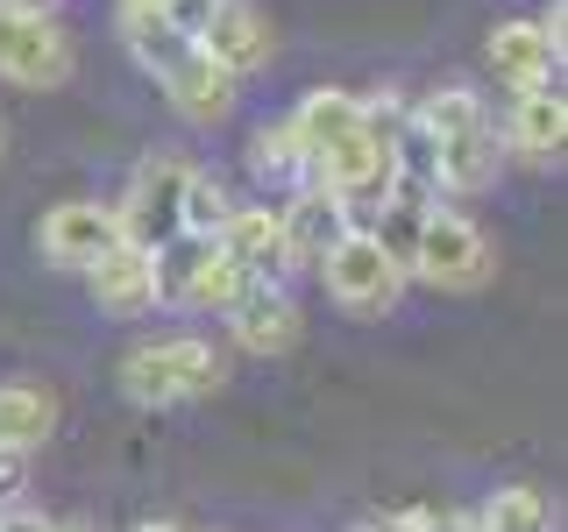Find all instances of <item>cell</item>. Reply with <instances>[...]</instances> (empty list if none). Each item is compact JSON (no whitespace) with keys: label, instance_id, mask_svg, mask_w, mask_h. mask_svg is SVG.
Here are the masks:
<instances>
[{"label":"cell","instance_id":"8fae6325","mask_svg":"<svg viewBox=\"0 0 568 532\" xmlns=\"http://www.w3.org/2000/svg\"><path fill=\"white\" fill-rule=\"evenodd\" d=\"M505 156H519V164H561V150H568V100H561V85L547 79V85H526V93H511V114H505Z\"/></svg>","mask_w":568,"mask_h":532},{"label":"cell","instance_id":"d6986e66","mask_svg":"<svg viewBox=\"0 0 568 532\" xmlns=\"http://www.w3.org/2000/svg\"><path fill=\"white\" fill-rule=\"evenodd\" d=\"M248 284H256V277H242V263H227L221 242H213V256H206L200 270H192V284H185V306H192V313H227V306L248 291Z\"/></svg>","mask_w":568,"mask_h":532},{"label":"cell","instance_id":"7a4b0ae2","mask_svg":"<svg viewBox=\"0 0 568 532\" xmlns=\"http://www.w3.org/2000/svg\"><path fill=\"white\" fill-rule=\"evenodd\" d=\"M121 398L135 412H178V405H200L227 383V355L200 341V334H171V341H135L114 369Z\"/></svg>","mask_w":568,"mask_h":532},{"label":"cell","instance_id":"6da1fadb","mask_svg":"<svg viewBox=\"0 0 568 532\" xmlns=\"http://www.w3.org/2000/svg\"><path fill=\"white\" fill-rule=\"evenodd\" d=\"M413 121L434 142V185L455 200H484L505 177V135L490 121V100L476 85H440L413 106Z\"/></svg>","mask_w":568,"mask_h":532},{"label":"cell","instance_id":"52a82bcc","mask_svg":"<svg viewBox=\"0 0 568 532\" xmlns=\"http://www.w3.org/2000/svg\"><path fill=\"white\" fill-rule=\"evenodd\" d=\"M156 85H164V100H171V114L178 121H192V129H221L227 114H235V100H242V79L227 71L221 58H206L200 50V35H192L178 58L156 71Z\"/></svg>","mask_w":568,"mask_h":532},{"label":"cell","instance_id":"277c9868","mask_svg":"<svg viewBox=\"0 0 568 532\" xmlns=\"http://www.w3.org/2000/svg\"><path fill=\"white\" fill-rule=\"evenodd\" d=\"M79 71V43L50 8H8L0 0V85L22 93H58Z\"/></svg>","mask_w":568,"mask_h":532},{"label":"cell","instance_id":"603a6c76","mask_svg":"<svg viewBox=\"0 0 568 532\" xmlns=\"http://www.w3.org/2000/svg\"><path fill=\"white\" fill-rule=\"evenodd\" d=\"M0 532H58V519H36V511L8 504V511H0Z\"/></svg>","mask_w":568,"mask_h":532},{"label":"cell","instance_id":"ac0fdd59","mask_svg":"<svg viewBox=\"0 0 568 532\" xmlns=\"http://www.w3.org/2000/svg\"><path fill=\"white\" fill-rule=\"evenodd\" d=\"M476 532H555V511H547L540 490L511 483V490H497L490 504L476 511Z\"/></svg>","mask_w":568,"mask_h":532},{"label":"cell","instance_id":"2e32d148","mask_svg":"<svg viewBox=\"0 0 568 532\" xmlns=\"http://www.w3.org/2000/svg\"><path fill=\"white\" fill-rule=\"evenodd\" d=\"M242 171H248V185H263V192L306 185V150H298V135H292V114H277V121H263V129H248Z\"/></svg>","mask_w":568,"mask_h":532},{"label":"cell","instance_id":"9a60e30c","mask_svg":"<svg viewBox=\"0 0 568 532\" xmlns=\"http://www.w3.org/2000/svg\"><path fill=\"white\" fill-rule=\"evenodd\" d=\"M484 64H490V79L505 85V93H526V85H547L561 71V58H555V43L540 35V22H497L490 29V43H484Z\"/></svg>","mask_w":568,"mask_h":532},{"label":"cell","instance_id":"30bf717a","mask_svg":"<svg viewBox=\"0 0 568 532\" xmlns=\"http://www.w3.org/2000/svg\"><path fill=\"white\" fill-rule=\"evenodd\" d=\"M200 50L221 58L235 79H256V71L277 58V29H271V14H263L256 0H213L206 22H200Z\"/></svg>","mask_w":568,"mask_h":532},{"label":"cell","instance_id":"d4e9b609","mask_svg":"<svg viewBox=\"0 0 568 532\" xmlns=\"http://www.w3.org/2000/svg\"><path fill=\"white\" fill-rule=\"evenodd\" d=\"M135 532H185V525H171V519H150V525H135Z\"/></svg>","mask_w":568,"mask_h":532},{"label":"cell","instance_id":"5b68a950","mask_svg":"<svg viewBox=\"0 0 568 532\" xmlns=\"http://www.w3.org/2000/svg\"><path fill=\"white\" fill-rule=\"evenodd\" d=\"M313 270H320L327 298H334L348 319H384V313L405 298V270L384 256V242L369 235V227H348V235L334 242L327 256L313 263Z\"/></svg>","mask_w":568,"mask_h":532},{"label":"cell","instance_id":"7c38bea8","mask_svg":"<svg viewBox=\"0 0 568 532\" xmlns=\"http://www.w3.org/2000/svg\"><path fill=\"white\" fill-rule=\"evenodd\" d=\"M213 242H221V256L242 263V277H256V284H284L298 270L292 248H284L277 206H227V221L213 227Z\"/></svg>","mask_w":568,"mask_h":532},{"label":"cell","instance_id":"cb8c5ba5","mask_svg":"<svg viewBox=\"0 0 568 532\" xmlns=\"http://www.w3.org/2000/svg\"><path fill=\"white\" fill-rule=\"evenodd\" d=\"M355 532H405V511H390V519H384V511H377V519H363V525H355Z\"/></svg>","mask_w":568,"mask_h":532},{"label":"cell","instance_id":"8992f818","mask_svg":"<svg viewBox=\"0 0 568 532\" xmlns=\"http://www.w3.org/2000/svg\"><path fill=\"white\" fill-rule=\"evenodd\" d=\"M185 177H192V156H171V150H156V156H142V164L129 171V192H121V206H114V221H121V242H135V248H156L164 235H178V206H185Z\"/></svg>","mask_w":568,"mask_h":532},{"label":"cell","instance_id":"4fadbf2b","mask_svg":"<svg viewBox=\"0 0 568 532\" xmlns=\"http://www.w3.org/2000/svg\"><path fill=\"white\" fill-rule=\"evenodd\" d=\"M85 291H93V306L106 319H142V313H156V263H150V248H135V242H114L106 256L85 263Z\"/></svg>","mask_w":568,"mask_h":532},{"label":"cell","instance_id":"484cf974","mask_svg":"<svg viewBox=\"0 0 568 532\" xmlns=\"http://www.w3.org/2000/svg\"><path fill=\"white\" fill-rule=\"evenodd\" d=\"M0 150H8V121H0Z\"/></svg>","mask_w":568,"mask_h":532},{"label":"cell","instance_id":"7402d4cb","mask_svg":"<svg viewBox=\"0 0 568 532\" xmlns=\"http://www.w3.org/2000/svg\"><path fill=\"white\" fill-rule=\"evenodd\" d=\"M532 22H540V35L555 43V58H561V50H568V8H561V0H547V8L532 14Z\"/></svg>","mask_w":568,"mask_h":532},{"label":"cell","instance_id":"44dd1931","mask_svg":"<svg viewBox=\"0 0 568 532\" xmlns=\"http://www.w3.org/2000/svg\"><path fill=\"white\" fill-rule=\"evenodd\" d=\"M22 490H29V448H0V511L22 504Z\"/></svg>","mask_w":568,"mask_h":532},{"label":"cell","instance_id":"4316f807","mask_svg":"<svg viewBox=\"0 0 568 532\" xmlns=\"http://www.w3.org/2000/svg\"><path fill=\"white\" fill-rule=\"evenodd\" d=\"M58 532H85V525H58Z\"/></svg>","mask_w":568,"mask_h":532},{"label":"cell","instance_id":"5bb4252c","mask_svg":"<svg viewBox=\"0 0 568 532\" xmlns=\"http://www.w3.org/2000/svg\"><path fill=\"white\" fill-rule=\"evenodd\" d=\"M277 227H284V248H292V263H320L334 242L355 227V213L342 206V192H327V185H292L284 192V206H277Z\"/></svg>","mask_w":568,"mask_h":532},{"label":"cell","instance_id":"9c48e42d","mask_svg":"<svg viewBox=\"0 0 568 532\" xmlns=\"http://www.w3.org/2000/svg\"><path fill=\"white\" fill-rule=\"evenodd\" d=\"M114 242H121V221H114V206H100V200H64L36 221V256L58 263V270H85V263L106 256Z\"/></svg>","mask_w":568,"mask_h":532},{"label":"cell","instance_id":"ba28073f","mask_svg":"<svg viewBox=\"0 0 568 532\" xmlns=\"http://www.w3.org/2000/svg\"><path fill=\"white\" fill-rule=\"evenodd\" d=\"M221 319H227V341H235V355H263V362L298 355V341H306V313H298V298L284 291V284H248V291Z\"/></svg>","mask_w":568,"mask_h":532},{"label":"cell","instance_id":"e0dca14e","mask_svg":"<svg viewBox=\"0 0 568 532\" xmlns=\"http://www.w3.org/2000/svg\"><path fill=\"white\" fill-rule=\"evenodd\" d=\"M58 433V398L43 383H0V448H43Z\"/></svg>","mask_w":568,"mask_h":532},{"label":"cell","instance_id":"3957f363","mask_svg":"<svg viewBox=\"0 0 568 532\" xmlns=\"http://www.w3.org/2000/svg\"><path fill=\"white\" fill-rule=\"evenodd\" d=\"M405 277L434 284V291H448V298H476L497 277V248H490V235L462 206H440L434 200V206H426V221H419V242H413Z\"/></svg>","mask_w":568,"mask_h":532},{"label":"cell","instance_id":"ffe728a7","mask_svg":"<svg viewBox=\"0 0 568 532\" xmlns=\"http://www.w3.org/2000/svg\"><path fill=\"white\" fill-rule=\"evenodd\" d=\"M227 206H235V200H227V185H221V177H213L206 164H192V177H185V206H178V221H185L192 235H213V227L227 221Z\"/></svg>","mask_w":568,"mask_h":532}]
</instances>
